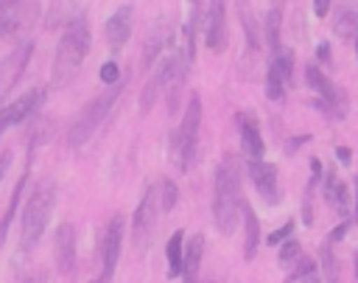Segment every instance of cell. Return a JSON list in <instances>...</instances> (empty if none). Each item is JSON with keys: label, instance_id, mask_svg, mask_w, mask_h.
Segmentation results:
<instances>
[{"label": "cell", "instance_id": "6da1fadb", "mask_svg": "<svg viewBox=\"0 0 358 283\" xmlns=\"http://www.w3.org/2000/svg\"><path fill=\"white\" fill-rule=\"evenodd\" d=\"M90 45H92V36H90L87 20L73 17L62 31V39H59L56 56H53V67H50V84L56 90H64L76 81V76L90 53Z\"/></svg>", "mask_w": 358, "mask_h": 283}, {"label": "cell", "instance_id": "7a4b0ae2", "mask_svg": "<svg viewBox=\"0 0 358 283\" xmlns=\"http://www.w3.org/2000/svg\"><path fill=\"white\" fill-rule=\"evenodd\" d=\"M241 207H243L241 168H238V160L232 154H227L215 165V174H213V221L221 235H229L235 230Z\"/></svg>", "mask_w": 358, "mask_h": 283}, {"label": "cell", "instance_id": "3957f363", "mask_svg": "<svg viewBox=\"0 0 358 283\" xmlns=\"http://www.w3.org/2000/svg\"><path fill=\"white\" fill-rule=\"evenodd\" d=\"M53 205H56V182L53 179H42L25 199V207H22V227H20V249L28 252L34 249V244L42 238L48 221H50V213H53Z\"/></svg>", "mask_w": 358, "mask_h": 283}, {"label": "cell", "instance_id": "277c9868", "mask_svg": "<svg viewBox=\"0 0 358 283\" xmlns=\"http://www.w3.org/2000/svg\"><path fill=\"white\" fill-rule=\"evenodd\" d=\"M199 129H201V98L193 92L179 129L171 134V160L179 171H190L196 163V149H199Z\"/></svg>", "mask_w": 358, "mask_h": 283}, {"label": "cell", "instance_id": "5b68a950", "mask_svg": "<svg viewBox=\"0 0 358 283\" xmlns=\"http://www.w3.org/2000/svg\"><path fill=\"white\" fill-rule=\"evenodd\" d=\"M123 84H126V81L112 84L106 92L95 95L92 101H87V104L81 106L78 118L73 120V126H70V132H67V146H70V149H81V146H84V143L98 132V126L106 120V115H109L112 104L117 101V95H120Z\"/></svg>", "mask_w": 358, "mask_h": 283}, {"label": "cell", "instance_id": "8992f818", "mask_svg": "<svg viewBox=\"0 0 358 283\" xmlns=\"http://www.w3.org/2000/svg\"><path fill=\"white\" fill-rule=\"evenodd\" d=\"M305 81L308 87L316 92L313 106L319 112H324L333 120H341L347 112V92L330 81V76H324V70H319L316 64H305Z\"/></svg>", "mask_w": 358, "mask_h": 283}, {"label": "cell", "instance_id": "52a82bcc", "mask_svg": "<svg viewBox=\"0 0 358 283\" xmlns=\"http://www.w3.org/2000/svg\"><path fill=\"white\" fill-rule=\"evenodd\" d=\"M157 207H159V191H157V185H148L137 210H134V219H131V241H134L137 252H145L151 247L154 224H157Z\"/></svg>", "mask_w": 358, "mask_h": 283}, {"label": "cell", "instance_id": "ba28073f", "mask_svg": "<svg viewBox=\"0 0 358 283\" xmlns=\"http://www.w3.org/2000/svg\"><path fill=\"white\" fill-rule=\"evenodd\" d=\"M294 81V50L291 48H280L277 53H271L268 59V70H266V98L268 101H282L288 87Z\"/></svg>", "mask_w": 358, "mask_h": 283}, {"label": "cell", "instance_id": "9c48e42d", "mask_svg": "<svg viewBox=\"0 0 358 283\" xmlns=\"http://www.w3.org/2000/svg\"><path fill=\"white\" fill-rule=\"evenodd\" d=\"M31 56H34V39H22L20 45H14L3 56V62H0V101L17 87V81L22 78Z\"/></svg>", "mask_w": 358, "mask_h": 283}, {"label": "cell", "instance_id": "30bf717a", "mask_svg": "<svg viewBox=\"0 0 358 283\" xmlns=\"http://www.w3.org/2000/svg\"><path fill=\"white\" fill-rule=\"evenodd\" d=\"M45 98H48V92L42 87H36V90H28V92L17 95L11 104L0 106V134L6 129H11V126L28 120V118H36L39 109H42V104H45Z\"/></svg>", "mask_w": 358, "mask_h": 283}, {"label": "cell", "instance_id": "8fae6325", "mask_svg": "<svg viewBox=\"0 0 358 283\" xmlns=\"http://www.w3.org/2000/svg\"><path fill=\"white\" fill-rule=\"evenodd\" d=\"M120 249H123V216L115 213L106 221V230L101 235V280L103 283L112 280L117 258H120Z\"/></svg>", "mask_w": 358, "mask_h": 283}, {"label": "cell", "instance_id": "7c38bea8", "mask_svg": "<svg viewBox=\"0 0 358 283\" xmlns=\"http://www.w3.org/2000/svg\"><path fill=\"white\" fill-rule=\"evenodd\" d=\"M204 42L213 53H224L229 45V28H227V0H210L207 14L201 20Z\"/></svg>", "mask_w": 358, "mask_h": 283}, {"label": "cell", "instance_id": "4fadbf2b", "mask_svg": "<svg viewBox=\"0 0 358 283\" xmlns=\"http://www.w3.org/2000/svg\"><path fill=\"white\" fill-rule=\"evenodd\" d=\"M246 171H249V179H252L257 196L266 205H280L282 188H280V171H277V165L274 163H266V160H249Z\"/></svg>", "mask_w": 358, "mask_h": 283}, {"label": "cell", "instance_id": "5bb4252c", "mask_svg": "<svg viewBox=\"0 0 358 283\" xmlns=\"http://www.w3.org/2000/svg\"><path fill=\"white\" fill-rule=\"evenodd\" d=\"M131 31H134V6L123 3L112 11V17L106 20L103 25V34H106V45L112 53L123 50V45L131 39Z\"/></svg>", "mask_w": 358, "mask_h": 283}, {"label": "cell", "instance_id": "9a60e30c", "mask_svg": "<svg viewBox=\"0 0 358 283\" xmlns=\"http://www.w3.org/2000/svg\"><path fill=\"white\" fill-rule=\"evenodd\" d=\"M171 39H173V25H171L168 17H159V20L151 25V31H148V36H145V42H143L140 67H143V70H151L154 62L159 59V53L171 45Z\"/></svg>", "mask_w": 358, "mask_h": 283}, {"label": "cell", "instance_id": "2e32d148", "mask_svg": "<svg viewBox=\"0 0 358 283\" xmlns=\"http://www.w3.org/2000/svg\"><path fill=\"white\" fill-rule=\"evenodd\" d=\"M53 261H56L59 275H70L73 266H76V227L70 221H64V224L56 227V235H53Z\"/></svg>", "mask_w": 358, "mask_h": 283}, {"label": "cell", "instance_id": "e0dca14e", "mask_svg": "<svg viewBox=\"0 0 358 283\" xmlns=\"http://www.w3.org/2000/svg\"><path fill=\"white\" fill-rule=\"evenodd\" d=\"M235 123H238V132H241V149H243L246 160H263L266 143H263V137H260L257 118L249 115V112H238V115H235Z\"/></svg>", "mask_w": 358, "mask_h": 283}, {"label": "cell", "instance_id": "ac0fdd59", "mask_svg": "<svg viewBox=\"0 0 358 283\" xmlns=\"http://www.w3.org/2000/svg\"><path fill=\"white\" fill-rule=\"evenodd\" d=\"M324 199H327V205H333V210L341 219H352V199H350L347 182H341L333 168L324 171Z\"/></svg>", "mask_w": 358, "mask_h": 283}, {"label": "cell", "instance_id": "d6986e66", "mask_svg": "<svg viewBox=\"0 0 358 283\" xmlns=\"http://www.w3.org/2000/svg\"><path fill=\"white\" fill-rule=\"evenodd\" d=\"M199 28H201V6H199V0H187V14H185V25H182L179 50L190 64L196 59V34H199Z\"/></svg>", "mask_w": 358, "mask_h": 283}, {"label": "cell", "instance_id": "ffe728a7", "mask_svg": "<svg viewBox=\"0 0 358 283\" xmlns=\"http://www.w3.org/2000/svg\"><path fill=\"white\" fill-rule=\"evenodd\" d=\"M165 87H168V59H162L159 62V67L151 73V78L145 81V87H143V92H140V115H148L151 109H154V104H157V98L165 92Z\"/></svg>", "mask_w": 358, "mask_h": 283}, {"label": "cell", "instance_id": "44dd1931", "mask_svg": "<svg viewBox=\"0 0 358 283\" xmlns=\"http://www.w3.org/2000/svg\"><path fill=\"white\" fill-rule=\"evenodd\" d=\"M238 14H241V25H243V36H246V53L255 59L263 48V31L257 25V17L252 14L249 0H238Z\"/></svg>", "mask_w": 358, "mask_h": 283}, {"label": "cell", "instance_id": "7402d4cb", "mask_svg": "<svg viewBox=\"0 0 358 283\" xmlns=\"http://www.w3.org/2000/svg\"><path fill=\"white\" fill-rule=\"evenodd\" d=\"M201 255H204V235L196 233L185 244V263H182V280L185 283H199V269H201Z\"/></svg>", "mask_w": 358, "mask_h": 283}, {"label": "cell", "instance_id": "603a6c76", "mask_svg": "<svg viewBox=\"0 0 358 283\" xmlns=\"http://www.w3.org/2000/svg\"><path fill=\"white\" fill-rule=\"evenodd\" d=\"M338 14L333 20V31L347 39V36H358V0H338Z\"/></svg>", "mask_w": 358, "mask_h": 283}, {"label": "cell", "instance_id": "cb8c5ba5", "mask_svg": "<svg viewBox=\"0 0 358 283\" xmlns=\"http://www.w3.org/2000/svg\"><path fill=\"white\" fill-rule=\"evenodd\" d=\"M241 216H243V233H246V238H243V258L252 261L257 255V244H260V221H257V213L252 210V205H246V202L241 207Z\"/></svg>", "mask_w": 358, "mask_h": 283}, {"label": "cell", "instance_id": "d4e9b609", "mask_svg": "<svg viewBox=\"0 0 358 283\" xmlns=\"http://www.w3.org/2000/svg\"><path fill=\"white\" fill-rule=\"evenodd\" d=\"M165 261H168V277H182V263H185V233L173 230L168 244H165Z\"/></svg>", "mask_w": 358, "mask_h": 283}, {"label": "cell", "instance_id": "484cf974", "mask_svg": "<svg viewBox=\"0 0 358 283\" xmlns=\"http://www.w3.org/2000/svg\"><path fill=\"white\" fill-rule=\"evenodd\" d=\"M319 261H322V280L324 283H341V266H338V258H336L330 238L319 247Z\"/></svg>", "mask_w": 358, "mask_h": 283}, {"label": "cell", "instance_id": "4316f807", "mask_svg": "<svg viewBox=\"0 0 358 283\" xmlns=\"http://www.w3.org/2000/svg\"><path fill=\"white\" fill-rule=\"evenodd\" d=\"M22 17V0H0V36L17 31Z\"/></svg>", "mask_w": 358, "mask_h": 283}, {"label": "cell", "instance_id": "83f0119b", "mask_svg": "<svg viewBox=\"0 0 358 283\" xmlns=\"http://www.w3.org/2000/svg\"><path fill=\"white\" fill-rule=\"evenodd\" d=\"M280 25H282V14L280 8H268L266 14V22H263V39L268 45V53H277L282 45H280Z\"/></svg>", "mask_w": 358, "mask_h": 283}, {"label": "cell", "instance_id": "f1b7e54d", "mask_svg": "<svg viewBox=\"0 0 358 283\" xmlns=\"http://www.w3.org/2000/svg\"><path fill=\"white\" fill-rule=\"evenodd\" d=\"M299 261H302V247H299V241H294V238L282 241V244H280V255H277V263H280V269L291 272V269H294Z\"/></svg>", "mask_w": 358, "mask_h": 283}, {"label": "cell", "instance_id": "f546056e", "mask_svg": "<svg viewBox=\"0 0 358 283\" xmlns=\"http://www.w3.org/2000/svg\"><path fill=\"white\" fill-rule=\"evenodd\" d=\"M25 177H28V171L20 177V182H17L14 193H11V202H8V207H6V213H3V219H0V244H3V238H6V233H8V221H11V216L17 213V205H20V193H22V188H25Z\"/></svg>", "mask_w": 358, "mask_h": 283}, {"label": "cell", "instance_id": "4dcf8cb0", "mask_svg": "<svg viewBox=\"0 0 358 283\" xmlns=\"http://www.w3.org/2000/svg\"><path fill=\"white\" fill-rule=\"evenodd\" d=\"M157 191H159V210L171 213V210L176 207V202H179V188H176V182H173V179H162Z\"/></svg>", "mask_w": 358, "mask_h": 283}, {"label": "cell", "instance_id": "1f68e13d", "mask_svg": "<svg viewBox=\"0 0 358 283\" xmlns=\"http://www.w3.org/2000/svg\"><path fill=\"white\" fill-rule=\"evenodd\" d=\"M310 272H316V266H313V261H310V258H305V255H302V261H299V263L285 275V280H288V283H296V280H305Z\"/></svg>", "mask_w": 358, "mask_h": 283}, {"label": "cell", "instance_id": "d6a6232c", "mask_svg": "<svg viewBox=\"0 0 358 283\" xmlns=\"http://www.w3.org/2000/svg\"><path fill=\"white\" fill-rule=\"evenodd\" d=\"M98 78H101L103 84H117V81H120V67H117L115 62H106V64L101 67Z\"/></svg>", "mask_w": 358, "mask_h": 283}, {"label": "cell", "instance_id": "836d02e7", "mask_svg": "<svg viewBox=\"0 0 358 283\" xmlns=\"http://www.w3.org/2000/svg\"><path fill=\"white\" fill-rule=\"evenodd\" d=\"M294 233V221H285L280 230H274L271 235H268V244L271 247H277V244H282V241H288V235Z\"/></svg>", "mask_w": 358, "mask_h": 283}, {"label": "cell", "instance_id": "e575fe53", "mask_svg": "<svg viewBox=\"0 0 358 283\" xmlns=\"http://www.w3.org/2000/svg\"><path fill=\"white\" fill-rule=\"evenodd\" d=\"M350 224H355V221H352V219H347V221H341V224H338V227H336V230L330 233V241H333V244H336V241H341V238L347 235V230H350Z\"/></svg>", "mask_w": 358, "mask_h": 283}, {"label": "cell", "instance_id": "d590c367", "mask_svg": "<svg viewBox=\"0 0 358 283\" xmlns=\"http://www.w3.org/2000/svg\"><path fill=\"white\" fill-rule=\"evenodd\" d=\"M336 157H338V163H344V165H347V163L352 160V149H347V146H338V149H336Z\"/></svg>", "mask_w": 358, "mask_h": 283}, {"label": "cell", "instance_id": "8d00e7d4", "mask_svg": "<svg viewBox=\"0 0 358 283\" xmlns=\"http://www.w3.org/2000/svg\"><path fill=\"white\" fill-rule=\"evenodd\" d=\"M313 11H316V17H324L330 11V0H313Z\"/></svg>", "mask_w": 358, "mask_h": 283}, {"label": "cell", "instance_id": "74e56055", "mask_svg": "<svg viewBox=\"0 0 358 283\" xmlns=\"http://www.w3.org/2000/svg\"><path fill=\"white\" fill-rule=\"evenodd\" d=\"M8 163H11V151H3V154H0V182L6 179V171H8Z\"/></svg>", "mask_w": 358, "mask_h": 283}, {"label": "cell", "instance_id": "f35d334b", "mask_svg": "<svg viewBox=\"0 0 358 283\" xmlns=\"http://www.w3.org/2000/svg\"><path fill=\"white\" fill-rule=\"evenodd\" d=\"M316 56H319L322 62H330V45H327V42H322V45L316 48Z\"/></svg>", "mask_w": 358, "mask_h": 283}, {"label": "cell", "instance_id": "ab89813d", "mask_svg": "<svg viewBox=\"0 0 358 283\" xmlns=\"http://www.w3.org/2000/svg\"><path fill=\"white\" fill-rule=\"evenodd\" d=\"M352 221L358 227V174H355V199H352Z\"/></svg>", "mask_w": 358, "mask_h": 283}, {"label": "cell", "instance_id": "60d3db41", "mask_svg": "<svg viewBox=\"0 0 358 283\" xmlns=\"http://www.w3.org/2000/svg\"><path fill=\"white\" fill-rule=\"evenodd\" d=\"M302 283H324V280H322V275H319V272H310V275H308Z\"/></svg>", "mask_w": 358, "mask_h": 283}, {"label": "cell", "instance_id": "b9f144b4", "mask_svg": "<svg viewBox=\"0 0 358 283\" xmlns=\"http://www.w3.org/2000/svg\"><path fill=\"white\" fill-rule=\"evenodd\" d=\"M28 283H48V280H45V275H34V277H28Z\"/></svg>", "mask_w": 358, "mask_h": 283}, {"label": "cell", "instance_id": "7bdbcfd3", "mask_svg": "<svg viewBox=\"0 0 358 283\" xmlns=\"http://www.w3.org/2000/svg\"><path fill=\"white\" fill-rule=\"evenodd\" d=\"M355 277H358V252H355Z\"/></svg>", "mask_w": 358, "mask_h": 283}, {"label": "cell", "instance_id": "ee69618b", "mask_svg": "<svg viewBox=\"0 0 358 283\" xmlns=\"http://www.w3.org/2000/svg\"><path fill=\"white\" fill-rule=\"evenodd\" d=\"M355 53H358V36H355Z\"/></svg>", "mask_w": 358, "mask_h": 283}, {"label": "cell", "instance_id": "f6af8a7d", "mask_svg": "<svg viewBox=\"0 0 358 283\" xmlns=\"http://www.w3.org/2000/svg\"><path fill=\"white\" fill-rule=\"evenodd\" d=\"M92 283H103V280H92Z\"/></svg>", "mask_w": 358, "mask_h": 283}]
</instances>
